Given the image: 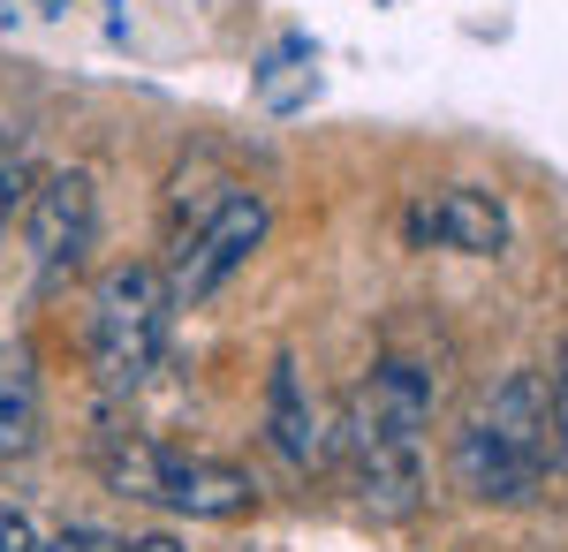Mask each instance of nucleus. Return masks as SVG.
<instances>
[{
	"label": "nucleus",
	"instance_id": "obj_1",
	"mask_svg": "<svg viewBox=\"0 0 568 552\" xmlns=\"http://www.w3.org/2000/svg\"><path fill=\"white\" fill-rule=\"evenodd\" d=\"M168 273L160 265H114L91 296V371L106 393H136L168 348Z\"/></svg>",
	"mask_w": 568,
	"mask_h": 552
},
{
	"label": "nucleus",
	"instance_id": "obj_2",
	"mask_svg": "<svg viewBox=\"0 0 568 552\" xmlns=\"http://www.w3.org/2000/svg\"><path fill=\"white\" fill-rule=\"evenodd\" d=\"M265 227H273V213H265L258 190H235V197H220L213 219L182 243L175 273H168V296L175 303H205L220 288V280H235L243 265H251V251L265 243Z\"/></svg>",
	"mask_w": 568,
	"mask_h": 552
},
{
	"label": "nucleus",
	"instance_id": "obj_3",
	"mask_svg": "<svg viewBox=\"0 0 568 552\" xmlns=\"http://www.w3.org/2000/svg\"><path fill=\"white\" fill-rule=\"evenodd\" d=\"M23 235H31V257H39V280H69L77 265L99 243V190H91L84 167H61L31 190V213H23Z\"/></svg>",
	"mask_w": 568,
	"mask_h": 552
},
{
	"label": "nucleus",
	"instance_id": "obj_4",
	"mask_svg": "<svg viewBox=\"0 0 568 552\" xmlns=\"http://www.w3.org/2000/svg\"><path fill=\"white\" fill-rule=\"evenodd\" d=\"M433 425V379L417 364H379L372 379H356L349 409H342V439H402L417 447Z\"/></svg>",
	"mask_w": 568,
	"mask_h": 552
},
{
	"label": "nucleus",
	"instance_id": "obj_5",
	"mask_svg": "<svg viewBox=\"0 0 568 552\" xmlns=\"http://www.w3.org/2000/svg\"><path fill=\"white\" fill-rule=\"evenodd\" d=\"M455 477H463V492L470 500H530L538 492V477H546V454L524 447V439H508V431H493L485 417L455 431Z\"/></svg>",
	"mask_w": 568,
	"mask_h": 552
},
{
	"label": "nucleus",
	"instance_id": "obj_6",
	"mask_svg": "<svg viewBox=\"0 0 568 552\" xmlns=\"http://www.w3.org/2000/svg\"><path fill=\"white\" fill-rule=\"evenodd\" d=\"M409 235L417 243H439V251H463V257H500L508 251V205L493 190L455 182V190H439V197H425L409 213Z\"/></svg>",
	"mask_w": 568,
	"mask_h": 552
},
{
	"label": "nucleus",
	"instance_id": "obj_7",
	"mask_svg": "<svg viewBox=\"0 0 568 552\" xmlns=\"http://www.w3.org/2000/svg\"><path fill=\"white\" fill-rule=\"evenodd\" d=\"M152 500H168L190 522H243L258 508V484L235 462H205V454H160V484Z\"/></svg>",
	"mask_w": 568,
	"mask_h": 552
},
{
	"label": "nucleus",
	"instance_id": "obj_8",
	"mask_svg": "<svg viewBox=\"0 0 568 552\" xmlns=\"http://www.w3.org/2000/svg\"><path fill=\"white\" fill-rule=\"evenodd\" d=\"M265 439H273V454L288 469L326 462V425H318V401H311L296 356H281L273 379H265Z\"/></svg>",
	"mask_w": 568,
	"mask_h": 552
},
{
	"label": "nucleus",
	"instance_id": "obj_9",
	"mask_svg": "<svg viewBox=\"0 0 568 552\" xmlns=\"http://www.w3.org/2000/svg\"><path fill=\"white\" fill-rule=\"evenodd\" d=\"M342 454H349L356 500L372 514H417V492H425L417 447H402V439H342Z\"/></svg>",
	"mask_w": 568,
	"mask_h": 552
},
{
	"label": "nucleus",
	"instance_id": "obj_10",
	"mask_svg": "<svg viewBox=\"0 0 568 552\" xmlns=\"http://www.w3.org/2000/svg\"><path fill=\"white\" fill-rule=\"evenodd\" d=\"M45 431V401H39V364L23 340H0V454H31Z\"/></svg>",
	"mask_w": 568,
	"mask_h": 552
},
{
	"label": "nucleus",
	"instance_id": "obj_11",
	"mask_svg": "<svg viewBox=\"0 0 568 552\" xmlns=\"http://www.w3.org/2000/svg\"><path fill=\"white\" fill-rule=\"evenodd\" d=\"M493 431H508V439H524V447H538L546 454V379L538 371H508L500 379V393L478 409Z\"/></svg>",
	"mask_w": 568,
	"mask_h": 552
},
{
	"label": "nucleus",
	"instance_id": "obj_12",
	"mask_svg": "<svg viewBox=\"0 0 568 552\" xmlns=\"http://www.w3.org/2000/svg\"><path fill=\"white\" fill-rule=\"evenodd\" d=\"M99 469H106V484L114 492H130V500H152V484H160V447H144V439H106V454H99Z\"/></svg>",
	"mask_w": 568,
	"mask_h": 552
},
{
	"label": "nucleus",
	"instance_id": "obj_13",
	"mask_svg": "<svg viewBox=\"0 0 568 552\" xmlns=\"http://www.w3.org/2000/svg\"><path fill=\"white\" fill-rule=\"evenodd\" d=\"M546 462L568 469V348H561V379L546 386Z\"/></svg>",
	"mask_w": 568,
	"mask_h": 552
},
{
	"label": "nucleus",
	"instance_id": "obj_14",
	"mask_svg": "<svg viewBox=\"0 0 568 552\" xmlns=\"http://www.w3.org/2000/svg\"><path fill=\"white\" fill-rule=\"evenodd\" d=\"M130 538H114V530H99V522H69L53 545H39V552H122Z\"/></svg>",
	"mask_w": 568,
	"mask_h": 552
},
{
	"label": "nucleus",
	"instance_id": "obj_15",
	"mask_svg": "<svg viewBox=\"0 0 568 552\" xmlns=\"http://www.w3.org/2000/svg\"><path fill=\"white\" fill-rule=\"evenodd\" d=\"M0 552H39V530H31L16 508H0Z\"/></svg>",
	"mask_w": 568,
	"mask_h": 552
},
{
	"label": "nucleus",
	"instance_id": "obj_16",
	"mask_svg": "<svg viewBox=\"0 0 568 552\" xmlns=\"http://www.w3.org/2000/svg\"><path fill=\"white\" fill-rule=\"evenodd\" d=\"M23 205V182H0V227H8V213Z\"/></svg>",
	"mask_w": 568,
	"mask_h": 552
},
{
	"label": "nucleus",
	"instance_id": "obj_17",
	"mask_svg": "<svg viewBox=\"0 0 568 552\" xmlns=\"http://www.w3.org/2000/svg\"><path fill=\"white\" fill-rule=\"evenodd\" d=\"M122 552H182V545H175V538H130Z\"/></svg>",
	"mask_w": 568,
	"mask_h": 552
}]
</instances>
